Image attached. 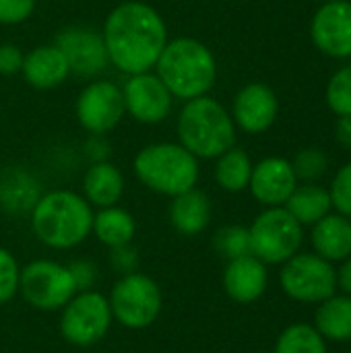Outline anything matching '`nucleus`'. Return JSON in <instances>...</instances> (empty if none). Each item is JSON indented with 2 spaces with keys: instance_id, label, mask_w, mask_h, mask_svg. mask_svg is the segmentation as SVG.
Listing matches in <instances>:
<instances>
[{
  "instance_id": "obj_41",
  "label": "nucleus",
  "mask_w": 351,
  "mask_h": 353,
  "mask_svg": "<svg viewBox=\"0 0 351 353\" xmlns=\"http://www.w3.org/2000/svg\"><path fill=\"white\" fill-rule=\"evenodd\" d=\"M348 353H351V350H350V352H348Z\"/></svg>"
},
{
  "instance_id": "obj_32",
  "label": "nucleus",
  "mask_w": 351,
  "mask_h": 353,
  "mask_svg": "<svg viewBox=\"0 0 351 353\" xmlns=\"http://www.w3.org/2000/svg\"><path fill=\"white\" fill-rule=\"evenodd\" d=\"M329 194H331L333 209H337L339 215L351 219V163L343 165L335 174L331 188H329Z\"/></svg>"
},
{
  "instance_id": "obj_9",
  "label": "nucleus",
  "mask_w": 351,
  "mask_h": 353,
  "mask_svg": "<svg viewBox=\"0 0 351 353\" xmlns=\"http://www.w3.org/2000/svg\"><path fill=\"white\" fill-rule=\"evenodd\" d=\"M283 294L302 304H321L337 294V269L314 252H298L281 265Z\"/></svg>"
},
{
  "instance_id": "obj_16",
  "label": "nucleus",
  "mask_w": 351,
  "mask_h": 353,
  "mask_svg": "<svg viewBox=\"0 0 351 353\" xmlns=\"http://www.w3.org/2000/svg\"><path fill=\"white\" fill-rule=\"evenodd\" d=\"M296 186L298 178L292 161L283 157H265L252 165L248 188L254 201L265 207H283Z\"/></svg>"
},
{
  "instance_id": "obj_12",
  "label": "nucleus",
  "mask_w": 351,
  "mask_h": 353,
  "mask_svg": "<svg viewBox=\"0 0 351 353\" xmlns=\"http://www.w3.org/2000/svg\"><path fill=\"white\" fill-rule=\"evenodd\" d=\"M122 97L126 116L147 126H155L168 120L174 108L172 93L153 70L128 74L122 85Z\"/></svg>"
},
{
  "instance_id": "obj_11",
  "label": "nucleus",
  "mask_w": 351,
  "mask_h": 353,
  "mask_svg": "<svg viewBox=\"0 0 351 353\" xmlns=\"http://www.w3.org/2000/svg\"><path fill=\"white\" fill-rule=\"evenodd\" d=\"M74 116L85 132L106 137L126 116L122 87L108 79H93L81 89Z\"/></svg>"
},
{
  "instance_id": "obj_29",
  "label": "nucleus",
  "mask_w": 351,
  "mask_h": 353,
  "mask_svg": "<svg viewBox=\"0 0 351 353\" xmlns=\"http://www.w3.org/2000/svg\"><path fill=\"white\" fill-rule=\"evenodd\" d=\"M292 168H294V174L298 180L312 184L327 174L329 155L325 151H321L319 147H310V149H304L296 155V159L292 161Z\"/></svg>"
},
{
  "instance_id": "obj_6",
  "label": "nucleus",
  "mask_w": 351,
  "mask_h": 353,
  "mask_svg": "<svg viewBox=\"0 0 351 353\" xmlns=\"http://www.w3.org/2000/svg\"><path fill=\"white\" fill-rule=\"evenodd\" d=\"M114 321L130 331L149 329L161 314L163 294L155 279L134 271L120 275L108 296Z\"/></svg>"
},
{
  "instance_id": "obj_5",
  "label": "nucleus",
  "mask_w": 351,
  "mask_h": 353,
  "mask_svg": "<svg viewBox=\"0 0 351 353\" xmlns=\"http://www.w3.org/2000/svg\"><path fill=\"white\" fill-rule=\"evenodd\" d=\"M137 180L155 194L178 196L197 188L201 178L199 159L178 141H159L145 145L132 159Z\"/></svg>"
},
{
  "instance_id": "obj_25",
  "label": "nucleus",
  "mask_w": 351,
  "mask_h": 353,
  "mask_svg": "<svg viewBox=\"0 0 351 353\" xmlns=\"http://www.w3.org/2000/svg\"><path fill=\"white\" fill-rule=\"evenodd\" d=\"M283 207L300 225H314L333 209L329 190L319 184L296 186V190L290 194Z\"/></svg>"
},
{
  "instance_id": "obj_18",
  "label": "nucleus",
  "mask_w": 351,
  "mask_h": 353,
  "mask_svg": "<svg viewBox=\"0 0 351 353\" xmlns=\"http://www.w3.org/2000/svg\"><path fill=\"white\" fill-rule=\"evenodd\" d=\"M21 74L29 87L39 91H50L60 87L68 79L70 68L64 54L54 43H43V46H35L25 54Z\"/></svg>"
},
{
  "instance_id": "obj_35",
  "label": "nucleus",
  "mask_w": 351,
  "mask_h": 353,
  "mask_svg": "<svg viewBox=\"0 0 351 353\" xmlns=\"http://www.w3.org/2000/svg\"><path fill=\"white\" fill-rule=\"evenodd\" d=\"M110 267L118 275H128L139 271V252L132 244L110 248Z\"/></svg>"
},
{
  "instance_id": "obj_27",
  "label": "nucleus",
  "mask_w": 351,
  "mask_h": 353,
  "mask_svg": "<svg viewBox=\"0 0 351 353\" xmlns=\"http://www.w3.org/2000/svg\"><path fill=\"white\" fill-rule=\"evenodd\" d=\"M273 353H327V341L308 323H294L281 331Z\"/></svg>"
},
{
  "instance_id": "obj_14",
  "label": "nucleus",
  "mask_w": 351,
  "mask_h": 353,
  "mask_svg": "<svg viewBox=\"0 0 351 353\" xmlns=\"http://www.w3.org/2000/svg\"><path fill=\"white\" fill-rule=\"evenodd\" d=\"M314 46L333 58L351 56V2L331 0L325 2L310 25Z\"/></svg>"
},
{
  "instance_id": "obj_4",
  "label": "nucleus",
  "mask_w": 351,
  "mask_h": 353,
  "mask_svg": "<svg viewBox=\"0 0 351 353\" xmlns=\"http://www.w3.org/2000/svg\"><path fill=\"white\" fill-rule=\"evenodd\" d=\"M178 143L199 161L217 159L236 147V124L232 114L211 95L184 101L176 118Z\"/></svg>"
},
{
  "instance_id": "obj_3",
  "label": "nucleus",
  "mask_w": 351,
  "mask_h": 353,
  "mask_svg": "<svg viewBox=\"0 0 351 353\" xmlns=\"http://www.w3.org/2000/svg\"><path fill=\"white\" fill-rule=\"evenodd\" d=\"M153 72L172 97L184 103L209 95L217 83V60L201 39L176 37L161 50Z\"/></svg>"
},
{
  "instance_id": "obj_36",
  "label": "nucleus",
  "mask_w": 351,
  "mask_h": 353,
  "mask_svg": "<svg viewBox=\"0 0 351 353\" xmlns=\"http://www.w3.org/2000/svg\"><path fill=\"white\" fill-rule=\"evenodd\" d=\"M23 50L17 43H0V74L12 77L23 68Z\"/></svg>"
},
{
  "instance_id": "obj_26",
  "label": "nucleus",
  "mask_w": 351,
  "mask_h": 353,
  "mask_svg": "<svg viewBox=\"0 0 351 353\" xmlns=\"http://www.w3.org/2000/svg\"><path fill=\"white\" fill-rule=\"evenodd\" d=\"M252 165L254 163L244 149L232 147L215 159V182L221 190L238 194L248 188Z\"/></svg>"
},
{
  "instance_id": "obj_17",
  "label": "nucleus",
  "mask_w": 351,
  "mask_h": 353,
  "mask_svg": "<svg viewBox=\"0 0 351 353\" xmlns=\"http://www.w3.org/2000/svg\"><path fill=\"white\" fill-rule=\"evenodd\" d=\"M269 271L254 254L228 261L223 269V292L236 304H252L267 292Z\"/></svg>"
},
{
  "instance_id": "obj_21",
  "label": "nucleus",
  "mask_w": 351,
  "mask_h": 353,
  "mask_svg": "<svg viewBox=\"0 0 351 353\" xmlns=\"http://www.w3.org/2000/svg\"><path fill=\"white\" fill-rule=\"evenodd\" d=\"M126 180L118 165L108 161L91 163L83 176V196L91 207L103 209L120 205V199L124 196Z\"/></svg>"
},
{
  "instance_id": "obj_33",
  "label": "nucleus",
  "mask_w": 351,
  "mask_h": 353,
  "mask_svg": "<svg viewBox=\"0 0 351 353\" xmlns=\"http://www.w3.org/2000/svg\"><path fill=\"white\" fill-rule=\"evenodd\" d=\"M37 0H0V25L12 27L29 21L35 12Z\"/></svg>"
},
{
  "instance_id": "obj_13",
  "label": "nucleus",
  "mask_w": 351,
  "mask_h": 353,
  "mask_svg": "<svg viewBox=\"0 0 351 353\" xmlns=\"http://www.w3.org/2000/svg\"><path fill=\"white\" fill-rule=\"evenodd\" d=\"M54 46L64 54L70 74L97 79L108 66V52L101 31L87 25H70L58 31Z\"/></svg>"
},
{
  "instance_id": "obj_39",
  "label": "nucleus",
  "mask_w": 351,
  "mask_h": 353,
  "mask_svg": "<svg viewBox=\"0 0 351 353\" xmlns=\"http://www.w3.org/2000/svg\"><path fill=\"white\" fill-rule=\"evenodd\" d=\"M337 290L351 296V254L345 261H341V267L337 269Z\"/></svg>"
},
{
  "instance_id": "obj_24",
  "label": "nucleus",
  "mask_w": 351,
  "mask_h": 353,
  "mask_svg": "<svg viewBox=\"0 0 351 353\" xmlns=\"http://www.w3.org/2000/svg\"><path fill=\"white\" fill-rule=\"evenodd\" d=\"M314 329L323 335L325 341H351V296L333 294L321 302L314 314Z\"/></svg>"
},
{
  "instance_id": "obj_7",
  "label": "nucleus",
  "mask_w": 351,
  "mask_h": 353,
  "mask_svg": "<svg viewBox=\"0 0 351 353\" xmlns=\"http://www.w3.org/2000/svg\"><path fill=\"white\" fill-rule=\"evenodd\" d=\"M250 254L265 265H283L300 252L304 225H300L285 207H267L248 228Z\"/></svg>"
},
{
  "instance_id": "obj_34",
  "label": "nucleus",
  "mask_w": 351,
  "mask_h": 353,
  "mask_svg": "<svg viewBox=\"0 0 351 353\" xmlns=\"http://www.w3.org/2000/svg\"><path fill=\"white\" fill-rule=\"evenodd\" d=\"M66 267L70 271V277L74 281L77 292L95 290L97 279H99V271H97V267H95L93 261H89V259H74Z\"/></svg>"
},
{
  "instance_id": "obj_10",
  "label": "nucleus",
  "mask_w": 351,
  "mask_h": 353,
  "mask_svg": "<svg viewBox=\"0 0 351 353\" xmlns=\"http://www.w3.org/2000/svg\"><path fill=\"white\" fill-rule=\"evenodd\" d=\"M19 294L35 310L56 312L68 304L77 294V288L66 265L50 259H37L21 267Z\"/></svg>"
},
{
  "instance_id": "obj_37",
  "label": "nucleus",
  "mask_w": 351,
  "mask_h": 353,
  "mask_svg": "<svg viewBox=\"0 0 351 353\" xmlns=\"http://www.w3.org/2000/svg\"><path fill=\"white\" fill-rule=\"evenodd\" d=\"M83 153L91 163L108 161L110 159V143L101 134H89V139L83 145Z\"/></svg>"
},
{
  "instance_id": "obj_22",
  "label": "nucleus",
  "mask_w": 351,
  "mask_h": 353,
  "mask_svg": "<svg viewBox=\"0 0 351 353\" xmlns=\"http://www.w3.org/2000/svg\"><path fill=\"white\" fill-rule=\"evenodd\" d=\"M310 242L314 254L329 263H341L351 254V219L335 213L325 215L312 225Z\"/></svg>"
},
{
  "instance_id": "obj_20",
  "label": "nucleus",
  "mask_w": 351,
  "mask_h": 353,
  "mask_svg": "<svg viewBox=\"0 0 351 353\" xmlns=\"http://www.w3.org/2000/svg\"><path fill=\"white\" fill-rule=\"evenodd\" d=\"M43 194L39 180L25 168H6L0 172V209L12 217L29 215Z\"/></svg>"
},
{
  "instance_id": "obj_1",
  "label": "nucleus",
  "mask_w": 351,
  "mask_h": 353,
  "mask_svg": "<svg viewBox=\"0 0 351 353\" xmlns=\"http://www.w3.org/2000/svg\"><path fill=\"white\" fill-rule=\"evenodd\" d=\"M101 37L110 64L126 77L153 70L170 41L163 17L143 0H124L114 6L103 21Z\"/></svg>"
},
{
  "instance_id": "obj_8",
  "label": "nucleus",
  "mask_w": 351,
  "mask_h": 353,
  "mask_svg": "<svg viewBox=\"0 0 351 353\" xmlns=\"http://www.w3.org/2000/svg\"><path fill=\"white\" fill-rule=\"evenodd\" d=\"M114 323L108 296L97 290L77 292L60 310V335L74 347H93L106 339Z\"/></svg>"
},
{
  "instance_id": "obj_28",
  "label": "nucleus",
  "mask_w": 351,
  "mask_h": 353,
  "mask_svg": "<svg viewBox=\"0 0 351 353\" xmlns=\"http://www.w3.org/2000/svg\"><path fill=\"white\" fill-rule=\"evenodd\" d=\"M213 248L215 252L225 259V261H234L240 256L250 254V236H248V228L232 223V225H223L213 234Z\"/></svg>"
},
{
  "instance_id": "obj_30",
  "label": "nucleus",
  "mask_w": 351,
  "mask_h": 353,
  "mask_svg": "<svg viewBox=\"0 0 351 353\" xmlns=\"http://www.w3.org/2000/svg\"><path fill=\"white\" fill-rule=\"evenodd\" d=\"M327 103L337 116L351 114V64L339 68L327 85Z\"/></svg>"
},
{
  "instance_id": "obj_40",
  "label": "nucleus",
  "mask_w": 351,
  "mask_h": 353,
  "mask_svg": "<svg viewBox=\"0 0 351 353\" xmlns=\"http://www.w3.org/2000/svg\"><path fill=\"white\" fill-rule=\"evenodd\" d=\"M325 2H331V0H325Z\"/></svg>"
},
{
  "instance_id": "obj_31",
  "label": "nucleus",
  "mask_w": 351,
  "mask_h": 353,
  "mask_svg": "<svg viewBox=\"0 0 351 353\" xmlns=\"http://www.w3.org/2000/svg\"><path fill=\"white\" fill-rule=\"evenodd\" d=\"M21 267L14 254L0 246V306L8 304L19 294Z\"/></svg>"
},
{
  "instance_id": "obj_15",
  "label": "nucleus",
  "mask_w": 351,
  "mask_h": 353,
  "mask_svg": "<svg viewBox=\"0 0 351 353\" xmlns=\"http://www.w3.org/2000/svg\"><path fill=\"white\" fill-rule=\"evenodd\" d=\"M279 112V101L275 91L265 83L244 85L232 101V120L236 128L248 134L267 132Z\"/></svg>"
},
{
  "instance_id": "obj_19",
  "label": "nucleus",
  "mask_w": 351,
  "mask_h": 353,
  "mask_svg": "<svg viewBox=\"0 0 351 353\" xmlns=\"http://www.w3.org/2000/svg\"><path fill=\"white\" fill-rule=\"evenodd\" d=\"M170 223L172 228L186 238L203 234L213 217V205L207 192L199 188H190L178 196L172 199L170 203Z\"/></svg>"
},
{
  "instance_id": "obj_2",
  "label": "nucleus",
  "mask_w": 351,
  "mask_h": 353,
  "mask_svg": "<svg viewBox=\"0 0 351 353\" xmlns=\"http://www.w3.org/2000/svg\"><path fill=\"white\" fill-rule=\"evenodd\" d=\"M93 207L81 192L56 188L39 196L29 213L33 236L52 250H72L91 236Z\"/></svg>"
},
{
  "instance_id": "obj_38",
  "label": "nucleus",
  "mask_w": 351,
  "mask_h": 353,
  "mask_svg": "<svg viewBox=\"0 0 351 353\" xmlns=\"http://www.w3.org/2000/svg\"><path fill=\"white\" fill-rule=\"evenodd\" d=\"M335 139L341 147L351 149V114L350 116H339L335 122Z\"/></svg>"
},
{
  "instance_id": "obj_23",
  "label": "nucleus",
  "mask_w": 351,
  "mask_h": 353,
  "mask_svg": "<svg viewBox=\"0 0 351 353\" xmlns=\"http://www.w3.org/2000/svg\"><path fill=\"white\" fill-rule=\"evenodd\" d=\"M91 234L108 248L132 244L137 236V221L130 211L120 205L103 207L93 213Z\"/></svg>"
}]
</instances>
